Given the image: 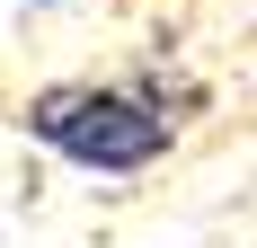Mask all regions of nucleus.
Listing matches in <instances>:
<instances>
[{
	"label": "nucleus",
	"instance_id": "f257e3e1",
	"mask_svg": "<svg viewBox=\"0 0 257 248\" xmlns=\"http://www.w3.org/2000/svg\"><path fill=\"white\" fill-rule=\"evenodd\" d=\"M18 124L80 177H151L178 151V115L142 80H45L27 89Z\"/></svg>",
	"mask_w": 257,
	"mask_h": 248
},
{
	"label": "nucleus",
	"instance_id": "f03ea898",
	"mask_svg": "<svg viewBox=\"0 0 257 248\" xmlns=\"http://www.w3.org/2000/svg\"><path fill=\"white\" fill-rule=\"evenodd\" d=\"M18 9H45V0H18Z\"/></svg>",
	"mask_w": 257,
	"mask_h": 248
}]
</instances>
